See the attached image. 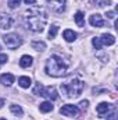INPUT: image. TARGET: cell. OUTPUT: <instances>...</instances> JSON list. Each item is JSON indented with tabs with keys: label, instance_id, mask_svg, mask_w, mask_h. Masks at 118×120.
I'll use <instances>...</instances> for the list:
<instances>
[{
	"label": "cell",
	"instance_id": "obj_10",
	"mask_svg": "<svg viewBox=\"0 0 118 120\" xmlns=\"http://www.w3.org/2000/svg\"><path fill=\"white\" fill-rule=\"evenodd\" d=\"M13 27V18L8 14H0V30H8Z\"/></svg>",
	"mask_w": 118,
	"mask_h": 120
},
{
	"label": "cell",
	"instance_id": "obj_28",
	"mask_svg": "<svg viewBox=\"0 0 118 120\" xmlns=\"http://www.w3.org/2000/svg\"><path fill=\"white\" fill-rule=\"evenodd\" d=\"M3 105H4V99H1V98H0V109L3 108Z\"/></svg>",
	"mask_w": 118,
	"mask_h": 120
},
{
	"label": "cell",
	"instance_id": "obj_20",
	"mask_svg": "<svg viewBox=\"0 0 118 120\" xmlns=\"http://www.w3.org/2000/svg\"><path fill=\"white\" fill-rule=\"evenodd\" d=\"M57 32H59V27H57V25H53V27L50 28V31H49V38H50V39L56 38Z\"/></svg>",
	"mask_w": 118,
	"mask_h": 120
},
{
	"label": "cell",
	"instance_id": "obj_24",
	"mask_svg": "<svg viewBox=\"0 0 118 120\" xmlns=\"http://www.w3.org/2000/svg\"><path fill=\"white\" fill-rule=\"evenodd\" d=\"M106 15H107V18H110V20H114V18H115V13H114V11H107Z\"/></svg>",
	"mask_w": 118,
	"mask_h": 120
},
{
	"label": "cell",
	"instance_id": "obj_6",
	"mask_svg": "<svg viewBox=\"0 0 118 120\" xmlns=\"http://www.w3.org/2000/svg\"><path fill=\"white\" fill-rule=\"evenodd\" d=\"M3 41L7 45V48H10V49H17L18 46L22 45V39L17 34H7L3 36Z\"/></svg>",
	"mask_w": 118,
	"mask_h": 120
},
{
	"label": "cell",
	"instance_id": "obj_1",
	"mask_svg": "<svg viewBox=\"0 0 118 120\" xmlns=\"http://www.w3.org/2000/svg\"><path fill=\"white\" fill-rule=\"evenodd\" d=\"M27 17V24L28 28L33 32H42L45 30V25L47 22V14L46 11L40 7H35V8H29L25 13Z\"/></svg>",
	"mask_w": 118,
	"mask_h": 120
},
{
	"label": "cell",
	"instance_id": "obj_16",
	"mask_svg": "<svg viewBox=\"0 0 118 120\" xmlns=\"http://www.w3.org/2000/svg\"><path fill=\"white\" fill-rule=\"evenodd\" d=\"M18 84L22 88H29L31 84H32V80H31L29 77H20L18 78Z\"/></svg>",
	"mask_w": 118,
	"mask_h": 120
},
{
	"label": "cell",
	"instance_id": "obj_2",
	"mask_svg": "<svg viewBox=\"0 0 118 120\" xmlns=\"http://www.w3.org/2000/svg\"><path fill=\"white\" fill-rule=\"evenodd\" d=\"M45 71H46V74H49L52 77H56V78L64 77L67 74V64L62 61V59L60 56L53 55V56H50L47 59V61H46Z\"/></svg>",
	"mask_w": 118,
	"mask_h": 120
},
{
	"label": "cell",
	"instance_id": "obj_15",
	"mask_svg": "<svg viewBox=\"0 0 118 120\" xmlns=\"http://www.w3.org/2000/svg\"><path fill=\"white\" fill-rule=\"evenodd\" d=\"M31 46H32V49H35V50H38V52H43V50L46 49V43L42 42V41H35V42L31 43Z\"/></svg>",
	"mask_w": 118,
	"mask_h": 120
},
{
	"label": "cell",
	"instance_id": "obj_27",
	"mask_svg": "<svg viewBox=\"0 0 118 120\" xmlns=\"http://www.w3.org/2000/svg\"><path fill=\"white\" fill-rule=\"evenodd\" d=\"M107 120H117V117H115V115L113 113V115H110V116H108V119H107Z\"/></svg>",
	"mask_w": 118,
	"mask_h": 120
},
{
	"label": "cell",
	"instance_id": "obj_26",
	"mask_svg": "<svg viewBox=\"0 0 118 120\" xmlns=\"http://www.w3.org/2000/svg\"><path fill=\"white\" fill-rule=\"evenodd\" d=\"M24 1H25L27 4H35V3H36V0H24Z\"/></svg>",
	"mask_w": 118,
	"mask_h": 120
},
{
	"label": "cell",
	"instance_id": "obj_21",
	"mask_svg": "<svg viewBox=\"0 0 118 120\" xmlns=\"http://www.w3.org/2000/svg\"><path fill=\"white\" fill-rule=\"evenodd\" d=\"M94 4H97V6H100V7H104L106 4L108 6L110 3H111V0H92Z\"/></svg>",
	"mask_w": 118,
	"mask_h": 120
},
{
	"label": "cell",
	"instance_id": "obj_4",
	"mask_svg": "<svg viewBox=\"0 0 118 120\" xmlns=\"http://www.w3.org/2000/svg\"><path fill=\"white\" fill-rule=\"evenodd\" d=\"M33 94L42 95V96H45V98H47V99H50V101H56V99L59 98L57 90H56L54 87H43V85H40V84H36V87H35V90H33Z\"/></svg>",
	"mask_w": 118,
	"mask_h": 120
},
{
	"label": "cell",
	"instance_id": "obj_17",
	"mask_svg": "<svg viewBox=\"0 0 118 120\" xmlns=\"http://www.w3.org/2000/svg\"><path fill=\"white\" fill-rule=\"evenodd\" d=\"M39 109H40V112L47 113V112H52L53 110V105H52V102H42L40 106H39Z\"/></svg>",
	"mask_w": 118,
	"mask_h": 120
},
{
	"label": "cell",
	"instance_id": "obj_5",
	"mask_svg": "<svg viewBox=\"0 0 118 120\" xmlns=\"http://www.w3.org/2000/svg\"><path fill=\"white\" fill-rule=\"evenodd\" d=\"M92 43L96 49H101L103 46H111L115 43V38L111 34H103L100 38H93Z\"/></svg>",
	"mask_w": 118,
	"mask_h": 120
},
{
	"label": "cell",
	"instance_id": "obj_18",
	"mask_svg": "<svg viewBox=\"0 0 118 120\" xmlns=\"http://www.w3.org/2000/svg\"><path fill=\"white\" fill-rule=\"evenodd\" d=\"M75 22L78 27H83L85 25V21H83V13L82 11H76L75 14Z\"/></svg>",
	"mask_w": 118,
	"mask_h": 120
},
{
	"label": "cell",
	"instance_id": "obj_8",
	"mask_svg": "<svg viewBox=\"0 0 118 120\" xmlns=\"http://www.w3.org/2000/svg\"><path fill=\"white\" fill-rule=\"evenodd\" d=\"M65 0H49V7L52 8V11L61 14L65 10Z\"/></svg>",
	"mask_w": 118,
	"mask_h": 120
},
{
	"label": "cell",
	"instance_id": "obj_3",
	"mask_svg": "<svg viewBox=\"0 0 118 120\" xmlns=\"http://www.w3.org/2000/svg\"><path fill=\"white\" fill-rule=\"evenodd\" d=\"M83 82L78 78H74L71 80L67 84H61V91L68 96V98H75V96H79L81 92L83 91Z\"/></svg>",
	"mask_w": 118,
	"mask_h": 120
},
{
	"label": "cell",
	"instance_id": "obj_11",
	"mask_svg": "<svg viewBox=\"0 0 118 120\" xmlns=\"http://www.w3.org/2000/svg\"><path fill=\"white\" fill-rule=\"evenodd\" d=\"M110 103H107V102H101V103H99L97 105V108H96V112H97V115L100 116V117H104L107 113H108V110H110Z\"/></svg>",
	"mask_w": 118,
	"mask_h": 120
},
{
	"label": "cell",
	"instance_id": "obj_23",
	"mask_svg": "<svg viewBox=\"0 0 118 120\" xmlns=\"http://www.w3.org/2000/svg\"><path fill=\"white\" fill-rule=\"evenodd\" d=\"M88 105H89V102H88V101H82V102L79 103L81 109H83V110H85V109H88Z\"/></svg>",
	"mask_w": 118,
	"mask_h": 120
},
{
	"label": "cell",
	"instance_id": "obj_19",
	"mask_svg": "<svg viewBox=\"0 0 118 120\" xmlns=\"http://www.w3.org/2000/svg\"><path fill=\"white\" fill-rule=\"evenodd\" d=\"M10 110H11L14 115H17V116H22V113H24L22 108L18 106V105H11V106H10Z\"/></svg>",
	"mask_w": 118,
	"mask_h": 120
},
{
	"label": "cell",
	"instance_id": "obj_12",
	"mask_svg": "<svg viewBox=\"0 0 118 120\" xmlns=\"http://www.w3.org/2000/svg\"><path fill=\"white\" fill-rule=\"evenodd\" d=\"M0 82L3 84V85H7V87H10L13 82H14V75L13 74H1L0 75Z\"/></svg>",
	"mask_w": 118,
	"mask_h": 120
},
{
	"label": "cell",
	"instance_id": "obj_7",
	"mask_svg": "<svg viewBox=\"0 0 118 120\" xmlns=\"http://www.w3.org/2000/svg\"><path fill=\"white\" fill-rule=\"evenodd\" d=\"M60 113L62 116H67V117H75L79 113V109L75 105H64V106H61Z\"/></svg>",
	"mask_w": 118,
	"mask_h": 120
},
{
	"label": "cell",
	"instance_id": "obj_9",
	"mask_svg": "<svg viewBox=\"0 0 118 120\" xmlns=\"http://www.w3.org/2000/svg\"><path fill=\"white\" fill-rule=\"evenodd\" d=\"M89 22H90V25L97 27V28H101V27L106 25V21L101 18L100 14H92V15L89 17Z\"/></svg>",
	"mask_w": 118,
	"mask_h": 120
},
{
	"label": "cell",
	"instance_id": "obj_14",
	"mask_svg": "<svg viewBox=\"0 0 118 120\" xmlns=\"http://www.w3.org/2000/svg\"><path fill=\"white\" fill-rule=\"evenodd\" d=\"M32 61H33V59H32L31 56H28V55H24V56L20 59V66H21V67H24V68H27V67L32 66Z\"/></svg>",
	"mask_w": 118,
	"mask_h": 120
},
{
	"label": "cell",
	"instance_id": "obj_13",
	"mask_svg": "<svg viewBox=\"0 0 118 120\" xmlns=\"http://www.w3.org/2000/svg\"><path fill=\"white\" fill-rule=\"evenodd\" d=\"M76 32H74L72 30H65L64 31V34H62V38L67 41V42H74L75 39H76Z\"/></svg>",
	"mask_w": 118,
	"mask_h": 120
},
{
	"label": "cell",
	"instance_id": "obj_29",
	"mask_svg": "<svg viewBox=\"0 0 118 120\" xmlns=\"http://www.w3.org/2000/svg\"><path fill=\"white\" fill-rule=\"evenodd\" d=\"M0 120H6V119H0Z\"/></svg>",
	"mask_w": 118,
	"mask_h": 120
},
{
	"label": "cell",
	"instance_id": "obj_25",
	"mask_svg": "<svg viewBox=\"0 0 118 120\" xmlns=\"http://www.w3.org/2000/svg\"><path fill=\"white\" fill-rule=\"evenodd\" d=\"M7 60H8L7 55H0V64H4V63H6Z\"/></svg>",
	"mask_w": 118,
	"mask_h": 120
},
{
	"label": "cell",
	"instance_id": "obj_22",
	"mask_svg": "<svg viewBox=\"0 0 118 120\" xmlns=\"http://www.w3.org/2000/svg\"><path fill=\"white\" fill-rule=\"evenodd\" d=\"M20 3H21V0H8V7L10 8H15Z\"/></svg>",
	"mask_w": 118,
	"mask_h": 120
}]
</instances>
